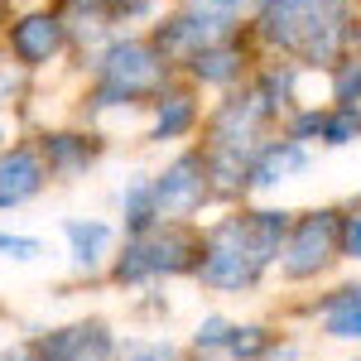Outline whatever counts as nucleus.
Returning a JSON list of instances; mask_svg holds the SVG:
<instances>
[{"label": "nucleus", "mask_w": 361, "mask_h": 361, "mask_svg": "<svg viewBox=\"0 0 361 361\" xmlns=\"http://www.w3.org/2000/svg\"><path fill=\"white\" fill-rule=\"evenodd\" d=\"M197 255H202V231H193L188 222H154L140 236H126V246L111 250L106 275L121 289H145L154 279H193Z\"/></svg>", "instance_id": "f257e3e1"}, {"label": "nucleus", "mask_w": 361, "mask_h": 361, "mask_svg": "<svg viewBox=\"0 0 361 361\" xmlns=\"http://www.w3.org/2000/svg\"><path fill=\"white\" fill-rule=\"evenodd\" d=\"M92 111L106 106H140L149 102L159 87H169V63L159 58V49L140 34H116L106 39L97 58H92Z\"/></svg>", "instance_id": "f03ea898"}, {"label": "nucleus", "mask_w": 361, "mask_h": 361, "mask_svg": "<svg viewBox=\"0 0 361 361\" xmlns=\"http://www.w3.org/2000/svg\"><path fill=\"white\" fill-rule=\"evenodd\" d=\"M270 275V265L255 255L246 231V212H226L212 226H202V255H197L193 279L212 294H250L260 289V279Z\"/></svg>", "instance_id": "7ed1b4c3"}, {"label": "nucleus", "mask_w": 361, "mask_h": 361, "mask_svg": "<svg viewBox=\"0 0 361 361\" xmlns=\"http://www.w3.org/2000/svg\"><path fill=\"white\" fill-rule=\"evenodd\" d=\"M337 231H342V207H313V212H294L289 236L279 246L275 265L284 284H308L323 270H333L342 260L337 250Z\"/></svg>", "instance_id": "20e7f679"}, {"label": "nucleus", "mask_w": 361, "mask_h": 361, "mask_svg": "<svg viewBox=\"0 0 361 361\" xmlns=\"http://www.w3.org/2000/svg\"><path fill=\"white\" fill-rule=\"evenodd\" d=\"M149 188H154V212H159V222H193L197 212L212 202L202 149L173 154L159 173H149Z\"/></svg>", "instance_id": "39448f33"}, {"label": "nucleus", "mask_w": 361, "mask_h": 361, "mask_svg": "<svg viewBox=\"0 0 361 361\" xmlns=\"http://www.w3.org/2000/svg\"><path fill=\"white\" fill-rule=\"evenodd\" d=\"M270 121H275V116H270L265 102H260V92H255V87H246V92H236V87H231V97L207 116V145H202V149L255 154V145L265 140V126H270Z\"/></svg>", "instance_id": "423d86ee"}, {"label": "nucleus", "mask_w": 361, "mask_h": 361, "mask_svg": "<svg viewBox=\"0 0 361 361\" xmlns=\"http://www.w3.org/2000/svg\"><path fill=\"white\" fill-rule=\"evenodd\" d=\"M236 34V15H202V10H178V15H169L154 25L149 34V44L159 49L169 68H183L197 49H207V44H222Z\"/></svg>", "instance_id": "0eeeda50"}, {"label": "nucleus", "mask_w": 361, "mask_h": 361, "mask_svg": "<svg viewBox=\"0 0 361 361\" xmlns=\"http://www.w3.org/2000/svg\"><path fill=\"white\" fill-rule=\"evenodd\" d=\"M63 49H68V20L58 10H25L20 20H10V29H5V54H10V63H20L25 73L49 68Z\"/></svg>", "instance_id": "6e6552de"}, {"label": "nucleus", "mask_w": 361, "mask_h": 361, "mask_svg": "<svg viewBox=\"0 0 361 361\" xmlns=\"http://www.w3.org/2000/svg\"><path fill=\"white\" fill-rule=\"evenodd\" d=\"M34 361H116V333L102 318H82V323H63L49 333H34L25 342Z\"/></svg>", "instance_id": "1a4fd4ad"}, {"label": "nucleus", "mask_w": 361, "mask_h": 361, "mask_svg": "<svg viewBox=\"0 0 361 361\" xmlns=\"http://www.w3.org/2000/svg\"><path fill=\"white\" fill-rule=\"evenodd\" d=\"M308 164H313V154H308L304 140H289V135L284 140H260L255 154H250V164H246V188L250 193H270L279 183L308 173Z\"/></svg>", "instance_id": "9d476101"}, {"label": "nucleus", "mask_w": 361, "mask_h": 361, "mask_svg": "<svg viewBox=\"0 0 361 361\" xmlns=\"http://www.w3.org/2000/svg\"><path fill=\"white\" fill-rule=\"evenodd\" d=\"M34 149H39V159L49 169V178H58V183L87 178V169L102 159V140L82 135V130H49Z\"/></svg>", "instance_id": "9b49d317"}, {"label": "nucleus", "mask_w": 361, "mask_h": 361, "mask_svg": "<svg viewBox=\"0 0 361 361\" xmlns=\"http://www.w3.org/2000/svg\"><path fill=\"white\" fill-rule=\"evenodd\" d=\"M44 183H49V169H44V159H39L34 145H10V149H0V212L34 202V197L44 193Z\"/></svg>", "instance_id": "f8f14e48"}, {"label": "nucleus", "mask_w": 361, "mask_h": 361, "mask_svg": "<svg viewBox=\"0 0 361 361\" xmlns=\"http://www.w3.org/2000/svg\"><path fill=\"white\" fill-rule=\"evenodd\" d=\"M63 241H68V255H73V270L78 275H102L106 260L116 250V226L102 222V217H63Z\"/></svg>", "instance_id": "ddd939ff"}, {"label": "nucleus", "mask_w": 361, "mask_h": 361, "mask_svg": "<svg viewBox=\"0 0 361 361\" xmlns=\"http://www.w3.org/2000/svg\"><path fill=\"white\" fill-rule=\"evenodd\" d=\"M149 140L154 145H173V140H188L202 121V106L188 87H159L149 97Z\"/></svg>", "instance_id": "4468645a"}, {"label": "nucleus", "mask_w": 361, "mask_h": 361, "mask_svg": "<svg viewBox=\"0 0 361 361\" xmlns=\"http://www.w3.org/2000/svg\"><path fill=\"white\" fill-rule=\"evenodd\" d=\"M246 49L236 44V34L222 39V44H207V49H197L183 68H188V78L197 87H212V92H231V87L246 78Z\"/></svg>", "instance_id": "2eb2a0df"}, {"label": "nucleus", "mask_w": 361, "mask_h": 361, "mask_svg": "<svg viewBox=\"0 0 361 361\" xmlns=\"http://www.w3.org/2000/svg\"><path fill=\"white\" fill-rule=\"evenodd\" d=\"M289 222H294L289 207H250V212H246L250 246H255V255H260L265 265H275L279 246H284V236H289Z\"/></svg>", "instance_id": "dca6fc26"}, {"label": "nucleus", "mask_w": 361, "mask_h": 361, "mask_svg": "<svg viewBox=\"0 0 361 361\" xmlns=\"http://www.w3.org/2000/svg\"><path fill=\"white\" fill-rule=\"evenodd\" d=\"M121 217H126V236H140L159 222L154 212V188H149V173H130L126 188H121Z\"/></svg>", "instance_id": "f3484780"}, {"label": "nucleus", "mask_w": 361, "mask_h": 361, "mask_svg": "<svg viewBox=\"0 0 361 361\" xmlns=\"http://www.w3.org/2000/svg\"><path fill=\"white\" fill-rule=\"evenodd\" d=\"M255 92H260V102L270 106V116L294 111V106H299V68H294V63H270V68L255 78Z\"/></svg>", "instance_id": "a211bd4d"}, {"label": "nucleus", "mask_w": 361, "mask_h": 361, "mask_svg": "<svg viewBox=\"0 0 361 361\" xmlns=\"http://www.w3.org/2000/svg\"><path fill=\"white\" fill-rule=\"evenodd\" d=\"M270 342H275V328H265V323H231V333L222 342V357L226 361H260L270 352Z\"/></svg>", "instance_id": "6ab92c4d"}, {"label": "nucleus", "mask_w": 361, "mask_h": 361, "mask_svg": "<svg viewBox=\"0 0 361 361\" xmlns=\"http://www.w3.org/2000/svg\"><path fill=\"white\" fill-rule=\"evenodd\" d=\"M333 78V106H347V111H361V58L347 54L328 68Z\"/></svg>", "instance_id": "aec40b11"}, {"label": "nucleus", "mask_w": 361, "mask_h": 361, "mask_svg": "<svg viewBox=\"0 0 361 361\" xmlns=\"http://www.w3.org/2000/svg\"><path fill=\"white\" fill-rule=\"evenodd\" d=\"M318 140L328 149H342L361 140V111H347V106H323V126H318Z\"/></svg>", "instance_id": "412c9836"}, {"label": "nucleus", "mask_w": 361, "mask_h": 361, "mask_svg": "<svg viewBox=\"0 0 361 361\" xmlns=\"http://www.w3.org/2000/svg\"><path fill=\"white\" fill-rule=\"evenodd\" d=\"M116 361H183V352L169 337H130L116 347Z\"/></svg>", "instance_id": "4be33fe9"}, {"label": "nucleus", "mask_w": 361, "mask_h": 361, "mask_svg": "<svg viewBox=\"0 0 361 361\" xmlns=\"http://www.w3.org/2000/svg\"><path fill=\"white\" fill-rule=\"evenodd\" d=\"M226 333H231V318H226V313H207L193 328V352L197 357H222Z\"/></svg>", "instance_id": "5701e85b"}, {"label": "nucleus", "mask_w": 361, "mask_h": 361, "mask_svg": "<svg viewBox=\"0 0 361 361\" xmlns=\"http://www.w3.org/2000/svg\"><path fill=\"white\" fill-rule=\"evenodd\" d=\"M323 333L333 342H361V308H328L323 313Z\"/></svg>", "instance_id": "b1692460"}, {"label": "nucleus", "mask_w": 361, "mask_h": 361, "mask_svg": "<svg viewBox=\"0 0 361 361\" xmlns=\"http://www.w3.org/2000/svg\"><path fill=\"white\" fill-rule=\"evenodd\" d=\"M44 255V241L39 236H20V231H0V260H15V265H29Z\"/></svg>", "instance_id": "393cba45"}, {"label": "nucleus", "mask_w": 361, "mask_h": 361, "mask_svg": "<svg viewBox=\"0 0 361 361\" xmlns=\"http://www.w3.org/2000/svg\"><path fill=\"white\" fill-rule=\"evenodd\" d=\"M337 250L342 260H361V202L342 212V231H337Z\"/></svg>", "instance_id": "a878e982"}, {"label": "nucleus", "mask_w": 361, "mask_h": 361, "mask_svg": "<svg viewBox=\"0 0 361 361\" xmlns=\"http://www.w3.org/2000/svg\"><path fill=\"white\" fill-rule=\"evenodd\" d=\"M318 126H323V106H294V121H289V140H318Z\"/></svg>", "instance_id": "bb28decb"}, {"label": "nucleus", "mask_w": 361, "mask_h": 361, "mask_svg": "<svg viewBox=\"0 0 361 361\" xmlns=\"http://www.w3.org/2000/svg\"><path fill=\"white\" fill-rule=\"evenodd\" d=\"M328 308H361V284H337L328 299L313 304V313H328Z\"/></svg>", "instance_id": "cd10ccee"}, {"label": "nucleus", "mask_w": 361, "mask_h": 361, "mask_svg": "<svg viewBox=\"0 0 361 361\" xmlns=\"http://www.w3.org/2000/svg\"><path fill=\"white\" fill-rule=\"evenodd\" d=\"M246 0H188V10H202V15H236Z\"/></svg>", "instance_id": "c85d7f7f"}, {"label": "nucleus", "mask_w": 361, "mask_h": 361, "mask_svg": "<svg viewBox=\"0 0 361 361\" xmlns=\"http://www.w3.org/2000/svg\"><path fill=\"white\" fill-rule=\"evenodd\" d=\"M304 352H299V342H270V352L260 361H299Z\"/></svg>", "instance_id": "c756f323"}, {"label": "nucleus", "mask_w": 361, "mask_h": 361, "mask_svg": "<svg viewBox=\"0 0 361 361\" xmlns=\"http://www.w3.org/2000/svg\"><path fill=\"white\" fill-rule=\"evenodd\" d=\"M0 361H34V352H29L25 342H20V347H10V352H0Z\"/></svg>", "instance_id": "7c9ffc66"}]
</instances>
